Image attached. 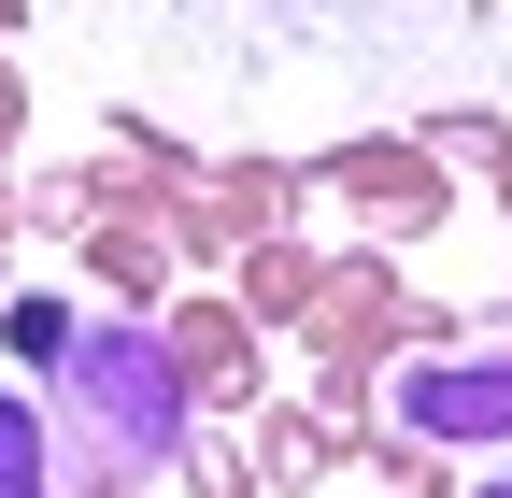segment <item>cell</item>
I'll use <instances>...</instances> for the list:
<instances>
[{"label": "cell", "mask_w": 512, "mask_h": 498, "mask_svg": "<svg viewBox=\"0 0 512 498\" xmlns=\"http://www.w3.org/2000/svg\"><path fill=\"white\" fill-rule=\"evenodd\" d=\"M114 57L185 129H256V114H441L498 86L484 0H128Z\"/></svg>", "instance_id": "6da1fadb"}, {"label": "cell", "mask_w": 512, "mask_h": 498, "mask_svg": "<svg viewBox=\"0 0 512 498\" xmlns=\"http://www.w3.org/2000/svg\"><path fill=\"white\" fill-rule=\"evenodd\" d=\"M57 385H72L100 470H171V456H185V370H171V342H143V328H72V342H57Z\"/></svg>", "instance_id": "7a4b0ae2"}, {"label": "cell", "mask_w": 512, "mask_h": 498, "mask_svg": "<svg viewBox=\"0 0 512 498\" xmlns=\"http://www.w3.org/2000/svg\"><path fill=\"white\" fill-rule=\"evenodd\" d=\"M384 413L413 427V442H512V356H413L399 385H384Z\"/></svg>", "instance_id": "3957f363"}, {"label": "cell", "mask_w": 512, "mask_h": 498, "mask_svg": "<svg viewBox=\"0 0 512 498\" xmlns=\"http://www.w3.org/2000/svg\"><path fill=\"white\" fill-rule=\"evenodd\" d=\"M43 456H57V442H43V413H29V399H0V498H43Z\"/></svg>", "instance_id": "277c9868"}, {"label": "cell", "mask_w": 512, "mask_h": 498, "mask_svg": "<svg viewBox=\"0 0 512 498\" xmlns=\"http://www.w3.org/2000/svg\"><path fill=\"white\" fill-rule=\"evenodd\" d=\"M484 498H512V484H484Z\"/></svg>", "instance_id": "5b68a950"}]
</instances>
